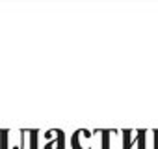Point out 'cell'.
I'll list each match as a JSON object with an SVG mask.
<instances>
[]
</instances>
